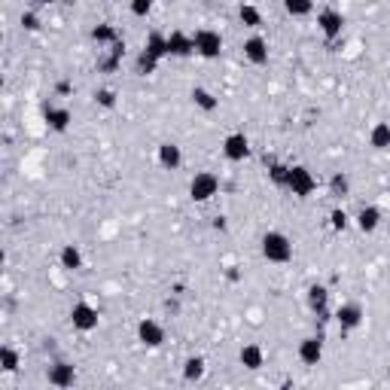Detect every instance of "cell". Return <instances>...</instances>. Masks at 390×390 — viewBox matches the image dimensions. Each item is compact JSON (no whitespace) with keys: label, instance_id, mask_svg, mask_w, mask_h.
<instances>
[{"label":"cell","instance_id":"e575fe53","mask_svg":"<svg viewBox=\"0 0 390 390\" xmlns=\"http://www.w3.org/2000/svg\"><path fill=\"white\" fill-rule=\"evenodd\" d=\"M21 28L25 30H30V34H34V30H40L43 28V21H40V10H25L21 12Z\"/></svg>","mask_w":390,"mask_h":390},{"label":"cell","instance_id":"603a6c76","mask_svg":"<svg viewBox=\"0 0 390 390\" xmlns=\"http://www.w3.org/2000/svg\"><path fill=\"white\" fill-rule=\"evenodd\" d=\"M369 147L378 152L390 150V122H375V125L369 128Z\"/></svg>","mask_w":390,"mask_h":390},{"label":"cell","instance_id":"484cf974","mask_svg":"<svg viewBox=\"0 0 390 390\" xmlns=\"http://www.w3.org/2000/svg\"><path fill=\"white\" fill-rule=\"evenodd\" d=\"M238 19H241V25L250 28V30L263 28V10H259L256 3H241L238 6Z\"/></svg>","mask_w":390,"mask_h":390},{"label":"cell","instance_id":"7c38bea8","mask_svg":"<svg viewBox=\"0 0 390 390\" xmlns=\"http://www.w3.org/2000/svg\"><path fill=\"white\" fill-rule=\"evenodd\" d=\"M46 381H49L52 387H73L76 384V366L67 363V360L49 363V369H46Z\"/></svg>","mask_w":390,"mask_h":390},{"label":"cell","instance_id":"4fadbf2b","mask_svg":"<svg viewBox=\"0 0 390 390\" xmlns=\"http://www.w3.org/2000/svg\"><path fill=\"white\" fill-rule=\"evenodd\" d=\"M296 354H299L302 366H320V360H323V339L320 335H305L299 348H296Z\"/></svg>","mask_w":390,"mask_h":390},{"label":"cell","instance_id":"52a82bcc","mask_svg":"<svg viewBox=\"0 0 390 390\" xmlns=\"http://www.w3.org/2000/svg\"><path fill=\"white\" fill-rule=\"evenodd\" d=\"M137 342H141L147 351H156L165 345V326L159 323L156 317H141L137 320Z\"/></svg>","mask_w":390,"mask_h":390},{"label":"cell","instance_id":"1f68e13d","mask_svg":"<svg viewBox=\"0 0 390 390\" xmlns=\"http://www.w3.org/2000/svg\"><path fill=\"white\" fill-rule=\"evenodd\" d=\"M116 89H110V86H101L95 91V104L98 107H104V110H113V107H116Z\"/></svg>","mask_w":390,"mask_h":390},{"label":"cell","instance_id":"d4e9b609","mask_svg":"<svg viewBox=\"0 0 390 390\" xmlns=\"http://www.w3.org/2000/svg\"><path fill=\"white\" fill-rule=\"evenodd\" d=\"M19 366H21V354H19V351H15L12 345L0 348V372H3V375H15V372H19Z\"/></svg>","mask_w":390,"mask_h":390},{"label":"cell","instance_id":"ac0fdd59","mask_svg":"<svg viewBox=\"0 0 390 390\" xmlns=\"http://www.w3.org/2000/svg\"><path fill=\"white\" fill-rule=\"evenodd\" d=\"M238 363L244 366V369H250V372H259L265 366V351H263V345H256V342L244 345L238 351Z\"/></svg>","mask_w":390,"mask_h":390},{"label":"cell","instance_id":"5b68a950","mask_svg":"<svg viewBox=\"0 0 390 390\" xmlns=\"http://www.w3.org/2000/svg\"><path fill=\"white\" fill-rule=\"evenodd\" d=\"M98 323H101V311L91 302H73L71 308V326L76 333H95Z\"/></svg>","mask_w":390,"mask_h":390},{"label":"cell","instance_id":"cb8c5ba5","mask_svg":"<svg viewBox=\"0 0 390 390\" xmlns=\"http://www.w3.org/2000/svg\"><path fill=\"white\" fill-rule=\"evenodd\" d=\"M143 49L150 52V55H156L159 61L168 58V34H162V30H150L147 40H143Z\"/></svg>","mask_w":390,"mask_h":390},{"label":"cell","instance_id":"30bf717a","mask_svg":"<svg viewBox=\"0 0 390 390\" xmlns=\"http://www.w3.org/2000/svg\"><path fill=\"white\" fill-rule=\"evenodd\" d=\"M241 49H244V58H247L254 67H265V64H269V58H272L269 40H265L263 34H250L247 40H244Z\"/></svg>","mask_w":390,"mask_h":390},{"label":"cell","instance_id":"3957f363","mask_svg":"<svg viewBox=\"0 0 390 390\" xmlns=\"http://www.w3.org/2000/svg\"><path fill=\"white\" fill-rule=\"evenodd\" d=\"M287 193L296 195V198H311V195L317 193V177L311 174V168H305V165H290Z\"/></svg>","mask_w":390,"mask_h":390},{"label":"cell","instance_id":"f1b7e54d","mask_svg":"<svg viewBox=\"0 0 390 390\" xmlns=\"http://www.w3.org/2000/svg\"><path fill=\"white\" fill-rule=\"evenodd\" d=\"M330 195L333 198H348L351 195V177L345 171H335L330 177Z\"/></svg>","mask_w":390,"mask_h":390},{"label":"cell","instance_id":"e0dca14e","mask_svg":"<svg viewBox=\"0 0 390 390\" xmlns=\"http://www.w3.org/2000/svg\"><path fill=\"white\" fill-rule=\"evenodd\" d=\"M156 162L162 165L165 171H177V168L183 165V150H180V143H174V141L159 143V150H156Z\"/></svg>","mask_w":390,"mask_h":390},{"label":"cell","instance_id":"8d00e7d4","mask_svg":"<svg viewBox=\"0 0 390 390\" xmlns=\"http://www.w3.org/2000/svg\"><path fill=\"white\" fill-rule=\"evenodd\" d=\"M52 3H58V0H30V10H46Z\"/></svg>","mask_w":390,"mask_h":390},{"label":"cell","instance_id":"4dcf8cb0","mask_svg":"<svg viewBox=\"0 0 390 390\" xmlns=\"http://www.w3.org/2000/svg\"><path fill=\"white\" fill-rule=\"evenodd\" d=\"M287 177H290V165L284 162H269V180L278 189H287Z\"/></svg>","mask_w":390,"mask_h":390},{"label":"cell","instance_id":"f546056e","mask_svg":"<svg viewBox=\"0 0 390 390\" xmlns=\"http://www.w3.org/2000/svg\"><path fill=\"white\" fill-rule=\"evenodd\" d=\"M284 10L293 19H305V15L314 12V0H284Z\"/></svg>","mask_w":390,"mask_h":390},{"label":"cell","instance_id":"7402d4cb","mask_svg":"<svg viewBox=\"0 0 390 390\" xmlns=\"http://www.w3.org/2000/svg\"><path fill=\"white\" fill-rule=\"evenodd\" d=\"M189 98H193V107L195 110H202V113H213L220 107V98L213 95L211 89H204V86H195L193 91H189Z\"/></svg>","mask_w":390,"mask_h":390},{"label":"cell","instance_id":"44dd1931","mask_svg":"<svg viewBox=\"0 0 390 390\" xmlns=\"http://www.w3.org/2000/svg\"><path fill=\"white\" fill-rule=\"evenodd\" d=\"M91 40L101 46V49H110V46H116V43L122 40V37H119L116 25H110V21H101V25L91 28Z\"/></svg>","mask_w":390,"mask_h":390},{"label":"cell","instance_id":"ba28073f","mask_svg":"<svg viewBox=\"0 0 390 390\" xmlns=\"http://www.w3.org/2000/svg\"><path fill=\"white\" fill-rule=\"evenodd\" d=\"M317 30L323 34V40H339L342 30H345V15L342 10H335V6H326V10L317 12Z\"/></svg>","mask_w":390,"mask_h":390},{"label":"cell","instance_id":"4316f807","mask_svg":"<svg viewBox=\"0 0 390 390\" xmlns=\"http://www.w3.org/2000/svg\"><path fill=\"white\" fill-rule=\"evenodd\" d=\"M159 64H162V61H159L156 55H150L147 49H141L137 52V58H134V73L137 76H152L159 71Z\"/></svg>","mask_w":390,"mask_h":390},{"label":"cell","instance_id":"f35d334b","mask_svg":"<svg viewBox=\"0 0 390 390\" xmlns=\"http://www.w3.org/2000/svg\"><path fill=\"white\" fill-rule=\"evenodd\" d=\"M211 226L217 229V232H226V226H229V223H226V217H213V223H211Z\"/></svg>","mask_w":390,"mask_h":390},{"label":"cell","instance_id":"2e32d148","mask_svg":"<svg viewBox=\"0 0 390 390\" xmlns=\"http://www.w3.org/2000/svg\"><path fill=\"white\" fill-rule=\"evenodd\" d=\"M381 220H384V213H381L378 204H363V208L357 211L354 223H357V229H360L363 235H372V232H378Z\"/></svg>","mask_w":390,"mask_h":390},{"label":"cell","instance_id":"d6a6232c","mask_svg":"<svg viewBox=\"0 0 390 390\" xmlns=\"http://www.w3.org/2000/svg\"><path fill=\"white\" fill-rule=\"evenodd\" d=\"M330 226H333V232H345V229L351 226L348 211H345V208H333V211H330Z\"/></svg>","mask_w":390,"mask_h":390},{"label":"cell","instance_id":"d6986e66","mask_svg":"<svg viewBox=\"0 0 390 390\" xmlns=\"http://www.w3.org/2000/svg\"><path fill=\"white\" fill-rule=\"evenodd\" d=\"M58 265L64 272H80L82 265H86V256H82V250L76 247V244H64V247L58 250Z\"/></svg>","mask_w":390,"mask_h":390},{"label":"cell","instance_id":"8fae6325","mask_svg":"<svg viewBox=\"0 0 390 390\" xmlns=\"http://www.w3.org/2000/svg\"><path fill=\"white\" fill-rule=\"evenodd\" d=\"M43 122H46L49 132L64 134L67 128H71V122H73V113L67 110V107H61V104H46L43 107Z\"/></svg>","mask_w":390,"mask_h":390},{"label":"cell","instance_id":"277c9868","mask_svg":"<svg viewBox=\"0 0 390 390\" xmlns=\"http://www.w3.org/2000/svg\"><path fill=\"white\" fill-rule=\"evenodd\" d=\"M217 193H220V177L213 171H195L193 174V180H189V198H193L195 204L211 202Z\"/></svg>","mask_w":390,"mask_h":390},{"label":"cell","instance_id":"8992f818","mask_svg":"<svg viewBox=\"0 0 390 390\" xmlns=\"http://www.w3.org/2000/svg\"><path fill=\"white\" fill-rule=\"evenodd\" d=\"M333 320L339 323V330L354 333V330H360V326H363V320H366V308H363L360 302H342L339 308L333 311Z\"/></svg>","mask_w":390,"mask_h":390},{"label":"cell","instance_id":"5bb4252c","mask_svg":"<svg viewBox=\"0 0 390 390\" xmlns=\"http://www.w3.org/2000/svg\"><path fill=\"white\" fill-rule=\"evenodd\" d=\"M195 55V40L186 30H171L168 34V58H189Z\"/></svg>","mask_w":390,"mask_h":390},{"label":"cell","instance_id":"74e56055","mask_svg":"<svg viewBox=\"0 0 390 390\" xmlns=\"http://www.w3.org/2000/svg\"><path fill=\"white\" fill-rule=\"evenodd\" d=\"M165 311H168V314H180V302L168 299V302H165Z\"/></svg>","mask_w":390,"mask_h":390},{"label":"cell","instance_id":"7a4b0ae2","mask_svg":"<svg viewBox=\"0 0 390 390\" xmlns=\"http://www.w3.org/2000/svg\"><path fill=\"white\" fill-rule=\"evenodd\" d=\"M193 40H195V55L198 58H204V61H217L220 55H223V34H220L217 28H198L195 34H193Z\"/></svg>","mask_w":390,"mask_h":390},{"label":"cell","instance_id":"836d02e7","mask_svg":"<svg viewBox=\"0 0 390 390\" xmlns=\"http://www.w3.org/2000/svg\"><path fill=\"white\" fill-rule=\"evenodd\" d=\"M156 6V0H128V10H132L134 19H147Z\"/></svg>","mask_w":390,"mask_h":390},{"label":"cell","instance_id":"9a60e30c","mask_svg":"<svg viewBox=\"0 0 390 390\" xmlns=\"http://www.w3.org/2000/svg\"><path fill=\"white\" fill-rule=\"evenodd\" d=\"M305 305H308L311 314L330 317V290H326L323 284H311L308 293H305Z\"/></svg>","mask_w":390,"mask_h":390},{"label":"cell","instance_id":"d590c367","mask_svg":"<svg viewBox=\"0 0 390 390\" xmlns=\"http://www.w3.org/2000/svg\"><path fill=\"white\" fill-rule=\"evenodd\" d=\"M71 91H73V82H67V80H61L58 86H55V95H61V98L71 95Z\"/></svg>","mask_w":390,"mask_h":390},{"label":"cell","instance_id":"9c48e42d","mask_svg":"<svg viewBox=\"0 0 390 390\" xmlns=\"http://www.w3.org/2000/svg\"><path fill=\"white\" fill-rule=\"evenodd\" d=\"M220 150H223L226 162L238 165V162H244V159L250 156V137L244 132H232V134H226V141H223V147Z\"/></svg>","mask_w":390,"mask_h":390},{"label":"cell","instance_id":"6da1fadb","mask_svg":"<svg viewBox=\"0 0 390 390\" xmlns=\"http://www.w3.org/2000/svg\"><path fill=\"white\" fill-rule=\"evenodd\" d=\"M259 254L272 265H287L290 259H293V241H290V235L278 232V229H269V232L259 238Z\"/></svg>","mask_w":390,"mask_h":390},{"label":"cell","instance_id":"ffe728a7","mask_svg":"<svg viewBox=\"0 0 390 390\" xmlns=\"http://www.w3.org/2000/svg\"><path fill=\"white\" fill-rule=\"evenodd\" d=\"M204 375H208V360H204L202 354H193L183 360V381H189V384H198Z\"/></svg>","mask_w":390,"mask_h":390},{"label":"cell","instance_id":"ab89813d","mask_svg":"<svg viewBox=\"0 0 390 390\" xmlns=\"http://www.w3.org/2000/svg\"><path fill=\"white\" fill-rule=\"evenodd\" d=\"M58 3H64V6H76V0H58Z\"/></svg>","mask_w":390,"mask_h":390},{"label":"cell","instance_id":"83f0119b","mask_svg":"<svg viewBox=\"0 0 390 390\" xmlns=\"http://www.w3.org/2000/svg\"><path fill=\"white\" fill-rule=\"evenodd\" d=\"M122 55H125V43H116V46H110V49H107V58H101L98 61V67H101L104 73H113L116 71V67L122 64Z\"/></svg>","mask_w":390,"mask_h":390}]
</instances>
